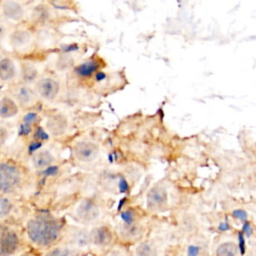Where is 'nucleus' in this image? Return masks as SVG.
Returning a JSON list of instances; mask_svg holds the SVG:
<instances>
[{
    "instance_id": "5",
    "label": "nucleus",
    "mask_w": 256,
    "mask_h": 256,
    "mask_svg": "<svg viewBox=\"0 0 256 256\" xmlns=\"http://www.w3.org/2000/svg\"><path fill=\"white\" fill-rule=\"evenodd\" d=\"M74 217L83 224L94 223L100 216L99 206L90 198L81 199L73 210Z\"/></svg>"
},
{
    "instance_id": "7",
    "label": "nucleus",
    "mask_w": 256,
    "mask_h": 256,
    "mask_svg": "<svg viewBox=\"0 0 256 256\" xmlns=\"http://www.w3.org/2000/svg\"><path fill=\"white\" fill-rule=\"evenodd\" d=\"M20 180V172L16 166L8 163L0 164V192L12 191Z\"/></svg>"
},
{
    "instance_id": "26",
    "label": "nucleus",
    "mask_w": 256,
    "mask_h": 256,
    "mask_svg": "<svg viewBox=\"0 0 256 256\" xmlns=\"http://www.w3.org/2000/svg\"><path fill=\"white\" fill-rule=\"evenodd\" d=\"M60 50L62 51L63 54H68V53H71V52L78 51V50H79V46H78L76 43L65 44V45H62V46L60 47Z\"/></svg>"
},
{
    "instance_id": "33",
    "label": "nucleus",
    "mask_w": 256,
    "mask_h": 256,
    "mask_svg": "<svg viewBox=\"0 0 256 256\" xmlns=\"http://www.w3.org/2000/svg\"><path fill=\"white\" fill-rule=\"evenodd\" d=\"M52 1H58V0H52Z\"/></svg>"
},
{
    "instance_id": "22",
    "label": "nucleus",
    "mask_w": 256,
    "mask_h": 256,
    "mask_svg": "<svg viewBox=\"0 0 256 256\" xmlns=\"http://www.w3.org/2000/svg\"><path fill=\"white\" fill-rule=\"evenodd\" d=\"M102 256H131L123 246H111Z\"/></svg>"
},
{
    "instance_id": "14",
    "label": "nucleus",
    "mask_w": 256,
    "mask_h": 256,
    "mask_svg": "<svg viewBox=\"0 0 256 256\" xmlns=\"http://www.w3.org/2000/svg\"><path fill=\"white\" fill-rule=\"evenodd\" d=\"M100 68V63L95 59H90L77 65L74 68V73L81 78H89Z\"/></svg>"
},
{
    "instance_id": "25",
    "label": "nucleus",
    "mask_w": 256,
    "mask_h": 256,
    "mask_svg": "<svg viewBox=\"0 0 256 256\" xmlns=\"http://www.w3.org/2000/svg\"><path fill=\"white\" fill-rule=\"evenodd\" d=\"M11 204L10 202L5 198H0V217L5 216L10 211Z\"/></svg>"
},
{
    "instance_id": "20",
    "label": "nucleus",
    "mask_w": 256,
    "mask_h": 256,
    "mask_svg": "<svg viewBox=\"0 0 256 256\" xmlns=\"http://www.w3.org/2000/svg\"><path fill=\"white\" fill-rule=\"evenodd\" d=\"M21 75L22 79L25 83L30 84L33 83L38 77V70L37 68L30 63H23L21 67Z\"/></svg>"
},
{
    "instance_id": "8",
    "label": "nucleus",
    "mask_w": 256,
    "mask_h": 256,
    "mask_svg": "<svg viewBox=\"0 0 256 256\" xmlns=\"http://www.w3.org/2000/svg\"><path fill=\"white\" fill-rule=\"evenodd\" d=\"M18 236L9 227L0 225V256L12 255L18 247Z\"/></svg>"
},
{
    "instance_id": "13",
    "label": "nucleus",
    "mask_w": 256,
    "mask_h": 256,
    "mask_svg": "<svg viewBox=\"0 0 256 256\" xmlns=\"http://www.w3.org/2000/svg\"><path fill=\"white\" fill-rule=\"evenodd\" d=\"M239 246L233 239H224L217 243L213 256H238Z\"/></svg>"
},
{
    "instance_id": "2",
    "label": "nucleus",
    "mask_w": 256,
    "mask_h": 256,
    "mask_svg": "<svg viewBox=\"0 0 256 256\" xmlns=\"http://www.w3.org/2000/svg\"><path fill=\"white\" fill-rule=\"evenodd\" d=\"M88 233V245L91 249L98 252H105L114 242L113 230L104 224L94 225L87 230Z\"/></svg>"
},
{
    "instance_id": "32",
    "label": "nucleus",
    "mask_w": 256,
    "mask_h": 256,
    "mask_svg": "<svg viewBox=\"0 0 256 256\" xmlns=\"http://www.w3.org/2000/svg\"><path fill=\"white\" fill-rule=\"evenodd\" d=\"M201 256H208V255H201Z\"/></svg>"
},
{
    "instance_id": "12",
    "label": "nucleus",
    "mask_w": 256,
    "mask_h": 256,
    "mask_svg": "<svg viewBox=\"0 0 256 256\" xmlns=\"http://www.w3.org/2000/svg\"><path fill=\"white\" fill-rule=\"evenodd\" d=\"M2 13L11 21H20L24 16V8L15 0H7L3 3Z\"/></svg>"
},
{
    "instance_id": "27",
    "label": "nucleus",
    "mask_w": 256,
    "mask_h": 256,
    "mask_svg": "<svg viewBox=\"0 0 256 256\" xmlns=\"http://www.w3.org/2000/svg\"><path fill=\"white\" fill-rule=\"evenodd\" d=\"M106 77H107V74L104 71L98 70L94 73V78H95V81H97V82L104 81L106 79Z\"/></svg>"
},
{
    "instance_id": "10",
    "label": "nucleus",
    "mask_w": 256,
    "mask_h": 256,
    "mask_svg": "<svg viewBox=\"0 0 256 256\" xmlns=\"http://www.w3.org/2000/svg\"><path fill=\"white\" fill-rule=\"evenodd\" d=\"M68 120L62 114H54L51 115L46 122L47 131L56 137L64 135L68 130Z\"/></svg>"
},
{
    "instance_id": "11",
    "label": "nucleus",
    "mask_w": 256,
    "mask_h": 256,
    "mask_svg": "<svg viewBox=\"0 0 256 256\" xmlns=\"http://www.w3.org/2000/svg\"><path fill=\"white\" fill-rule=\"evenodd\" d=\"M131 256H158L157 244L147 238L137 240L131 251Z\"/></svg>"
},
{
    "instance_id": "6",
    "label": "nucleus",
    "mask_w": 256,
    "mask_h": 256,
    "mask_svg": "<svg viewBox=\"0 0 256 256\" xmlns=\"http://www.w3.org/2000/svg\"><path fill=\"white\" fill-rule=\"evenodd\" d=\"M169 203V195L167 189L161 185L156 184L149 189L146 195V206L151 212H163L167 209Z\"/></svg>"
},
{
    "instance_id": "15",
    "label": "nucleus",
    "mask_w": 256,
    "mask_h": 256,
    "mask_svg": "<svg viewBox=\"0 0 256 256\" xmlns=\"http://www.w3.org/2000/svg\"><path fill=\"white\" fill-rule=\"evenodd\" d=\"M54 160L53 154L48 150H39L32 157V162L36 169H46L53 164Z\"/></svg>"
},
{
    "instance_id": "29",
    "label": "nucleus",
    "mask_w": 256,
    "mask_h": 256,
    "mask_svg": "<svg viewBox=\"0 0 256 256\" xmlns=\"http://www.w3.org/2000/svg\"><path fill=\"white\" fill-rule=\"evenodd\" d=\"M30 131V125L27 124V123H23L21 125V128L19 130V134L21 135H25V134H28Z\"/></svg>"
},
{
    "instance_id": "23",
    "label": "nucleus",
    "mask_w": 256,
    "mask_h": 256,
    "mask_svg": "<svg viewBox=\"0 0 256 256\" xmlns=\"http://www.w3.org/2000/svg\"><path fill=\"white\" fill-rule=\"evenodd\" d=\"M72 64H73V59L70 56L66 55V54L60 56V58L57 61V67H58L59 70H66Z\"/></svg>"
},
{
    "instance_id": "4",
    "label": "nucleus",
    "mask_w": 256,
    "mask_h": 256,
    "mask_svg": "<svg viewBox=\"0 0 256 256\" xmlns=\"http://www.w3.org/2000/svg\"><path fill=\"white\" fill-rule=\"evenodd\" d=\"M143 225L141 219L132 211H125L121 215L118 226V234L127 241L139 238L142 233Z\"/></svg>"
},
{
    "instance_id": "18",
    "label": "nucleus",
    "mask_w": 256,
    "mask_h": 256,
    "mask_svg": "<svg viewBox=\"0 0 256 256\" xmlns=\"http://www.w3.org/2000/svg\"><path fill=\"white\" fill-rule=\"evenodd\" d=\"M18 113V106L14 100L4 97L0 100V117L10 118Z\"/></svg>"
},
{
    "instance_id": "31",
    "label": "nucleus",
    "mask_w": 256,
    "mask_h": 256,
    "mask_svg": "<svg viewBox=\"0 0 256 256\" xmlns=\"http://www.w3.org/2000/svg\"><path fill=\"white\" fill-rule=\"evenodd\" d=\"M21 256H31V255H29V254H25V255H21Z\"/></svg>"
},
{
    "instance_id": "24",
    "label": "nucleus",
    "mask_w": 256,
    "mask_h": 256,
    "mask_svg": "<svg viewBox=\"0 0 256 256\" xmlns=\"http://www.w3.org/2000/svg\"><path fill=\"white\" fill-rule=\"evenodd\" d=\"M35 15L37 16V19L39 21H45V20H47L49 18V11H48V9L45 6L41 5V6L36 7Z\"/></svg>"
},
{
    "instance_id": "21",
    "label": "nucleus",
    "mask_w": 256,
    "mask_h": 256,
    "mask_svg": "<svg viewBox=\"0 0 256 256\" xmlns=\"http://www.w3.org/2000/svg\"><path fill=\"white\" fill-rule=\"evenodd\" d=\"M44 256H79L78 251L71 246H57L47 251Z\"/></svg>"
},
{
    "instance_id": "28",
    "label": "nucleus",
    "mask_w": 256,
    "mask_h": 256,
    "mask_svg": "<svg viewBox=\"0 0 256 256\" xmlns=\"http://www.w3.org/2000/svg\"><path fill=\"white\" fill-rule=\"evenodd\" d=\"M36 118H37V115L35 113H32V112L28 113L24 117V123H27L30 125L31 123H33L36 120Z\"/></svg>"
},
{
    "instance_id": "30",
    "label": "nucleus",
    "mask_w": 256,
    "mask_h": 256,
    "mask_svg": "<svg viewBox=\"0 0 256 256\" xmlns=\"http://www.w3.org/2000/svg\"><path fill=\"white\" fill-rule=\"evenodd\" d=\"M5 35V27L0 25V37H3Z\"/></svg>"
},
{
    "instance_id": "17",
    "label": "nucleus",
    "mask_w": 256,
    "mask_h": 256,
    "mask_svg": "<svg viewBox=\"0 0 256 256\" xmlns=\"http://www.w3.org/2000/svg\"><path fill=\"white\" fill-rule=\"evenodd\" d=\"M17 99L23 106H30L36 100V94L28 85H22L17 91Z\"/></svg>"
},
{
    "instance_id": "3",
    "label": "nucleus",
    "mask_w": 256,
    "mask_h": 256,
    "mask_svg": "<svg viewBox=\"0 0 256 256\" xmlns=\"http://www.w3.org/2000/svg\"><path fill=\"white\" fill-rule=\"evenodd\" d=\"M99 144L88 138L77 140L72 145V155L80 163H92L100 156Z\"/></svg>"
},
{
    "instance_id": "9",
    "label": "nucleus",
    "mask_w": 256,
    "mask_h": 256,
    "mask_svg": "<svg viewBox=\"0 0 256 256\" xmlns=\"http://www.w3.org/2000/svg\"><path fill=\"white\" fill-rule=\"evenodd\" d=\"M36 91L38 95L43 99L47 101H52L57 97L60 91V85L55 79L45 77L37 82Z\"/></svg>"
},
{
    "instance_id": "1",
    "label": "nucleus",
    "mask_w": 256,
    "mask_h": 256,
    "mask_svg": "<svg viewBox=\"0 0 256 256\" xmlns=\"http://www.w3.org/2000/svg\"><path fill=\"white\" fill-rule=\"evenodd\" d=\"M62 232V223L54 216L42 213L30 219L27 223L29 239L41 247L55 243Z\"/></svg>"
},
{
    "instance_id": "16",
    "label": "nucleus",
    "mask_w": 256,
    "mask_h": 256,
    "mask_svg": "<svg viewBox=\"0 0 256 256\" xmlns=\"http://www.w3.org/2000/svg\"><path fill=\"white\" fill-rule=\"evenodd\" d=\"M17 74V69L14 61L8 57L0 59V79L3 81H9L13 79Z\"/></svg>"
},
{
    "instance_id": "19",
    "label": "nucleus",
    "mask_w": 256,
    "mask_h": 256,
    "mask_svg": "<svg viewBox=\"0 0 256 256\" xmlns=\"http://www.w3.org/2000/svg\"><path fill=\"white\" fill-rule=\"evenodd\" d=\"M31 41V34L27 30H15L10 35L11 45L15 48H22Z\"/></svg>"
}]
</instances>
